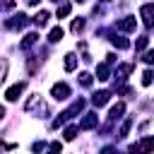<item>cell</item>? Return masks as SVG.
I'll return each mask as SVG.
<instances>
[{"label": "cell", "instance_id": "7c38bea8", "mask_svg": "<svg viewBox=\"0 0 154 154\" xmlns=\"http://www.w3.org/2000/svg\"><path fill=\"white\" fill-rule=\"evenodd\" d=\"M36 41H38V34H26V36H24V41L19 43V48H22V51H29Z\"/></svg>", "mask_w": 154, "mask_h": 154}, {"label": "cell", "instance_id": "277c9868", "mask_svg": "<svg viewBox=\"0 0 154 154\" xmlns=\"http://www.w3.org/2000/svg\"><path fill=\"white\" fill-rule=\"evenodd\" d=\"M99 125V116L96 113H84L82 123H79V130H94Z\"/></svg>", "mask_w": 154, "mask_h": 154}, {"label": "cell", "instance_id": "7402d4cb", "mask_svg": "<svg viewBox=\"0 0 154 154\" xmlns=\"http://www.w3.org/2000/svg\"><path fill=\"white\" fill-rule=\"evenodd\" d=\"M60 152H63V144L60 142H51L48 144V154H60Z\"/></svg>", "mask_w": 154, "mask_h": 154}, {"label": "cell", "instance_id": "1f68e13d", "mask_svg": "<svg viewBox=\"0 0 154 154\" xmlns=\"http://www.w3.org/2000/svg\"><path fill=\"white\" fill-rule=\"evenodd\" d=\"M26 2H29V5H38V0H26Z\"/></svg>", "mask_w": 154, "mask_h": 154}, {"label": "cell", "instance_id": "d4e9b609", "mask_svg": "<svg viewBox=\"0 0 154 154\" xmlns=\"http://www.w3.org/2000/svg\"><path fill=\"white\" fill-rule=\"evenodd\" d=\"M147 43H149V38H147V36H142V38H137L135 48H137V51H144V48H147Z\"/></svg>", "mask_w": 154, "mask_h": 154}, {"label": "cell", "instance_id": "ffe728a7", "mask_svg": "<svg viewBox=\"0 0 154 154\" xmlns=\"http://www.w3.org/2000/svg\"><path fill=\"white\" fill-rule=\"evenodd\" d=\"M79 84L82 87H91V75L89 72H79Z\"/></svg>", "mask_w": 154, "mask_h": 154}, {"label": "cell", "instance_id": "6da1fadb", "mask_svg": "<svg viewBox=\"0 0 154 154\" xmlns=\"http://www.w3.org/2000/svg\"><path fill=\"white\" fill-rule=\"evenodd\" d=\"M154 152V137H142L137 144H130L128 154H152Z\"/></svg>", "mask_w": 154, "mask_h": 154}, {"label": "cell", "instance_id": "44dd1931", "mask_svg": "<svg viewBox=\"0 0 154 154\" xmlns=\"http://www.w3.org/2000/svg\"><path fill=\"white\" fill-rule=\"evenodd\" d=\"M70 10H72V7H70L67 2H65V5H60V7H58V19H63V17H67V14H70Z\"/></svg>", "mask_w": 154, "mask_h": 154}, {"label": "cell", "instance_id": "5b68a950", "mask_svg": "<svg viewBox=\"0 0 154 154\" xmlns=\"http://www.w3.org/2000/svg\"><path fill=\"white\" fill-rule=\"evenodd\" d=\"M29 24V17L26 14H17V17H12L10 22H5V26H10V29H24Z\"/></svg>", "mask_w": 154, "mask_h": 154}, {"label": "cell", "instance_id": "2e32d148", "mask_svg": "<svg viewBox=\"0 0 154 154\" xmlns=\"http://www.w3.org/2000/svg\"><path fill=\"white\" fill-rule=\"evenodd\" d=\"M111 41H113V46H118V48H130V41H128V38H123V36L111 34Z\"/></svg>", "mask_w": 154, "mask_h": 154}, {"label": "cell", "instance_id": "9a60e30c", "mask_svg": "<svg viewBox=\"0 0 154 154\" xmlns=\"http://www.w3.org/2000/svg\"><path fill=\"white\" fill-rule=\"evenodd\" d=\"M77 132H79V128H77V125H67V128H65V132H63V137H65L67 142H72V140L77 137Z\"/></svg>", "mask_w": 154, "mask_h": 154}, {"label": "cell", "instance_id": "f546056e", "mask_svg": "<svg viewBox=\"0 0 154 154\" xmlns=\"http://www.w3.org/2000/svg\"><path fill=\"white\" fill-rule=\"evenodd\" d=\"M106 63H108V65H113V63H116V55H113V53H108V55H106Z\"/></svg>", "mask_w": 154, "mask_h": 154}, {"label": "cell", "instance_id": "cb8c5ba5", "mask_svg": "<svg viewBox=\"0 0 154 154\" xmlns=\"http://www.w3.org/2000/svg\"><path fill=\"white\" fill-rule=\"evenodd\" d=\"M130 125H132V120L128 118V120L120 125V137H128V132H130Z\"/></svg>", "mask_w": 154, "mask_h": 154}, {"label": "cell", "instance_id": "4316f807", "mask_svg": "<svg viewBox=\"0 0 154 154\" xmlns=\"http://www.w3.org/2000/svg\"><path fill=\"white\" fill-rule=\"evenodd\" d=\"M142 60H144L147 65H154V51H147V53L142 55Z\"/></svg>", "mask_w": 154, "mask_h": 154}, {"label": "cell", "instance_id": "7a4b0ae2", "mask_svg": "<svg viewBox=\"0 0 154 154\" xmlns=\"http://www.w3.org/2000/svg\"><path fill=\"white\" fill-rule=\"evenodd\" d=\"M140 17H142V22H144L147 26H152V24H154V2H144V5L140 7Z\"/></svg>", "mask_w": 154, "mask_h": 154}, {"label": "cell", "instance_id": "ba28073f", "mask_svg": "<svg viewBox=\"0 0 154 154\" xmlns=\"http://www.w3.org/2000/svg\"><path fill=\"white\" fill-rule=\"evenodd\" d=\"M123 113H125V103H123V101H118V103L111 108V113H108V123H116Z\"/></svg>", "mask_w": 154, "mask_h": 154}, {"label": "cell", "instance_id": "3957f363", "mask_svg": "<svg viewBox=\"0 0 154 154\" xmlns=\"http://www.w3.org/2000/svg\"><path fill=\"white\" fill-rule=\"evenodd\" d=\"M51 94H53V99H58V101H65V99L70 96V87H67L65 82H58V84H53Z\"/></svg>", "mask_w": 154, "mask_h": 154}, {"label": "cell", "instance_id": "484cf974", "mask_svg": "<svg viewBox=\"0 0 154 154\" xmlns=\"http://www.w3.org/2000/svg\"><path fill=\"white\" fill-rule=\"evenodd\" d=\"M5 75H7V60H0V84L5 82Z\"/></svg>", "mask_w": 154, "mask_h": 154}, {"label": "cell", "instance_id": "8992f818", "mask_svg": "<svg viewBox=\"0 0 154 154\" xmlns=\"http://www.w3.org/2000/svg\"><path fill=\"white\" fill-rule=\"evenodd\" d=\"M116 26H118L120 31H135L137 22H135V17H123V19H118V22H116Z\"/></svg>", "mask_w": 154, "mask_h": 154}, {"label": "cell", "instance_id": "83f0119b", "mask_svg": "<svg viewBox=\"0 0 154 154\" xmlns=\"http://www.w3.org/2000/svg\"><path fill=\"white\" fill-rule=\"evenodd\" d=\"M31 149L38 154V152H43V149H46V144H43V142H34V144H31Z\"/></svg>", "mask_w": 154, "mask_h": 154}, {"label": "cell", "instance_id": "5bb4252c", "mask_svg": "<svg viewBox=\"0 0 154 154\" xmlns=\"http://www.w3.org/2000/svg\"><path fill=\"white\" fill-rule=\"evenodd\" d=\"M75 67H77V55H75V53H67V55H65V70L72 72Z\"/></svg>", "mask_w": 154, "mask_h": 154}, {"label": "cell", "instance_id": "603a6c76", "mask_svg": "<svg viewBox=\"0 0 154 154\" xmlns=\"http://www.w3.org/2000/svg\"><path fill=\"white\" fill-rule=\"evenodd\" d=\"M14 0H0V10H5V12H10V10H14Z\"/></svg>", "mask_w": 154, "mask_h": 154}, {"label": "cell", "instance_id": "ac0fdd59", "mask_svg": "<svg viewBox=\"0 0 154 154\" xmlns=\"http://www.w3.org/2000/svg\"><path fill=\"white\" fill-rule=\"evenodd\" d=\"M70 29H72L75 34H77V31H82V29H84V19H82V17H77V19H72V24H70Z\"/></svg>", "mask_w": 154, "mask_h": 154}, {"label": "cell", "instance_id": "52a82bcc", "mask_svg": "<svg viewBox=\"0 0 154 154\" xmlns=\"http://www.w3.org/2000/svg\"><path fill=\"white\" fill-rule=\"evenodd\" d=\"M22 91H24V82H19V84H12V87L5 91V96H7V101H17V99L22 96Z\"/></svg>", "mask_w": 154, "mask_h": 154}, {"label": "cell", "instance_id": "e0dca14e", "mask_svg": "<svg viewBox=\"0 0 154 154\" xmlns=\"http://www.w3.org/2000/svg\"><path fill=\"white\" fill-rule=\"evenodd\" d=\"M130 72H132V65L128 63V65H120V67L116 70V77H118V79L123 82V79H125V75H130Z\"/></svg>", "mask_w": 154, "mask_h": 154}, {"label": "cell", "instance_id": "f1b7e54d", "mask_svg": "<svg viewBox=\"0 0 154 154\" xmlns=\"http://www.w3.org/2000/svg\"><path fill=\"white\" fill-rule=\"evenodd\" d=\"M101 154H120V152H116L113 147H103V152H101Z\"/></svg>", "mask_w": 154, "mask_h": 154}, {"label": "cell", "instance_id": "d6986e66", "mask_svg": "<svg viewBox=\"0 0 154 154\" xmlns=\"http://www.w3.org/2000/svg\"><path fill=\"white\" fill-rule=\"evenodd\" d=\"M152 82H154V75H152V70H144V72H142V84H144V87H149Z\"/></svg>", "mask_w": 154, "mask_h": 154}, {"label": "cell", "instance_id": "d6a6232c", "mask_svg": "<svg viewBox=\"0 0 154 154\" xmlns=\"http://www.w3.org/2000/svg\"><path fill=\"white\" fill-rule=\"evenodd\" d=\"M77 2H84V0H77Z\"/></svg>", "mask_w": 154, "mask_h": 154}, {"label": "cell", "instance_id": "836d02e7", "mask_svg": "<svg viewBox=\"0 0 154 154\" xmlns=\"http://www.w3.org/2000/svg\"><path fill=\"white\" fill-rule=\"evenodd\" d=\"M53 2H60V0H53Z\"/></svg>", "mask_w": 154, "mask_h": 154}, {"label": "cell", "instance_id": "4fadbf2b", "mask_svg": "<svg viewBox=\"0 0 154 154\" xmlns=\"http://www.w3.org/2000/svg\"><path fill=\"white\" fill-rule=\"evenodd\" d=\"M63 34H65V31H63L60 26H53V29H51V34H48V41H51V43H58V41L63 38Z\"/></svg>", "mask_w": 154, "mask_h": 154}, {"label": "cell", "instance_id": "4dcf8cb0", "mask_svg": "<svg viewBox=\"0 0 154 154\" xmlns=\"http://www.w3.org/2000/svg\"><path fill=\"white\" fill-rule=\"evenodd\" d=\"M5 118V106H0V120Z\"/></svg>", "mask_w": 154, "mask_h": 154}, {"label": "cell", "instance_id": "30bf717a", "mask_svg": "<svg viewBox=\"0 0 154 154\" xmlns=\"http://www.w3.org/2000/svg\"><path fill=\"white\" fill-rule=\"evenodd\" d=\"M108 96H111V94H108L106 89H101V91H96V94L91 96V103H94V106L99 108V106H103V103L108 101Z\"/></svg>", "mask_w": 154, "mask_h": 154}, {"label": "cell", "instance_id": "9c48e42d", "mask_svg": "<svg viewBox=\"0 0 154 154\" xmlns=\"http://www.w3.org/2000/svg\"><path fill=\"white\" fill-rule=\"evenodd\" d=\"M48 19H51V12L41 10V12H36V17H34L31 22H34V24H36V26L41 29V26H46V24H48Z\"/></svg>", "mask_w": 154, "mask_h": 154}, {"label": "cell", "instance_id": "8fae6325", "mask_svg": "<svg viewBox=\"0 0 154 154\" xmlns=\"http://www.w3.org/2000/svg\"><path fill=\"white\" fill-rule=\"evenodd\" d=\"M108 77H111V72H108V63H99V65H96V79L106 82Z\"/></svg>", "mask_w": 154, "mask_h": 154}]
</instances>
